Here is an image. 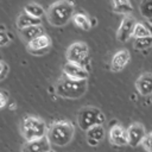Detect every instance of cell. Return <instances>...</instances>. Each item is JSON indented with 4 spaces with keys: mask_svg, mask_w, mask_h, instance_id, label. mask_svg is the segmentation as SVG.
Returning <instances> with one entry per match:
<instances>
[{
    "mask_svg": "<svg viewBox=\"0 0 152 152\" xmlns=\"http://www.w3.org/2000/svg\"><path fill=\"white\" fill-rule=\"evenodd\" d=\"M75 135V127L69 121H56L48 129V139L52 145L65 146L71 142Z\"/></svg>",
    "mask_w": 152,
    "mask_h": 152,
    "instance_id": "obj_1",
    "label": "cell"
},
{
    "mask_svg": "<svg viewBox=\"0 0 152 152\" xmlns=\"http://www.w3.org/2000/svg\"><path fill=\"white\" fill-rule=\"evenodd\" d=\"M87 80H71L63 76L56 84V94L63 99H80L87 91Z\"/></svg>",
    "mask_w": 152,
    "mask_h": 152,
    "instance_id": "obj_2",
    "label": "cell"
},
{
    "mask_svg": "<svg viewBox=\"0 0 152 152\" xmlns=\"http://www.w3.org/2000/svg\"><path fill=\"white\" fill-rule=\"evenodd\" d=\"M74 5L68 0H61L50 6L48 20L53 26H64L74 17Z\"/></svg>",
    "mask_w": 152,
    "mask_h": 152,
    "instance_id": "obj_3",
    "label": "cell"
},
{
    "mask_svg": "<svg viewBox=\"0 0 152 152\" xmlns=\"http://www.w3.org/2000/svg\"><path fill=\"white\" fill-rule=\"evenodd\" d=\"M21 133L26 141H31L34 139H39L46 137V125L45 122L34 116H26L21 122Z\"/></svg>",
    "mask_w": 152,
    "mask_h": 152,
    "instance_id": "obj_4",
    "label": "cell"
},
{
    "mask_svg": "<svg viewBox=\"0 0 152 152\" xmlns=\"http://www.w3.org/2000/svg\"><path fill=\"white\" fill-rule=\"evenodd\" d=\"M106 121L104 114L95 107H84L78 112L77 124L82 131H88L94 126L102 125Z\"/></svg>",
    "mask_w": 152,
    "mask_h": 152,
    "instance_id": "obj_5",
    "label": "cell"
},
{
    "mask_svg": "<svg viewBox=\"0 0 152 152\" xmlns=\"http://www.w3.org/2000/svg\"><path fill=\"white\" fill-rule=\"evenodd\" d=\"M88 53H89L88 45L82 42H76L68 48L66 59H68V62L77 63V64H81L84 66V62L88 59Z\"/></svg>",
    "mask_w": 152,
    "mask_h": 152,
    "instance_id": "obj_6",
    "label": "cell"
},
{
    "mask_svg": "<svg viewBox=\"0 0 152 152\" xmlns=\"http://www.w3.org/2000/svg\"><path fill=\"white\" fill-rule=\"evenodd\" d=\"M135 24H137V21L132 15H125L124 19L121 20L120 26H119L118 32H116L118 40L121 42V43L127 42L133 36V31H134Z\"/></svg>",
    "mask_w": 152,
    "mask_h": 152,
    "instance_id": "obj_7",
    "label": "cell"
},
{
    "mask_svg": "<svg viewBox=\"0 0 152 152\" xmlns=\"http://www.w3.org/2000/svg\"><path fill=\"white\" fill-rule=\"evenodd\" d=\"M63 74L71 80H87L89 75L88 70L83 65L72 62H66L63 65Z\"/></svg>",
    "mask_w": 152,
    "mask_h": 152,
    "instance_id": "obj_8",
    "label": "cell"
},
{
    "mask_svg": "<svg viewBox=\"0 0 152 152\" xmlns=\"http://www.w3.org/2000/svg\"><path fill=\"white\" fill-rule=\"evenodd\" d=\"M127 134H128V145H131L132 147H137L138 145L142 144L146 137L145 127L139 122H134L128 127Z\"/></svg>",
    "mask_w": 152,
    "mask_h": 152,
    "instance_id": "obj_9",
    "label": "cell"
},
{
    "mask_svg": "<svg viewBox=\"0 0 152 152\" xmlns=\"http://www.w3.org/2000/svg\"><path fill=\"white\" fill-rule=\"evenodd\" d=\"M50 46H51V38L48 34H43L33 39L32 42L27 43L28 51L33 55H44L49 51Z\"/></svg>",
    "mask_w": 152,
    "mask_h": 152,
    "instance_id": "obj_10",
    "label": "cell"
},
{
    "mask_svg": "<svg viewBox=\"0 0 152 152\" xmlns=\"http://www.w3.org/2000/svg\"><path fill=\"white\" fill-rule=\"evenodd\" d=\"M50 145L51 142L49 141L48 137H43L39 139L26 141L21 147V152H49L51 151Z\"/></svg>",
    "mask_w": 152,
    "mask_h": 152,
    "instance_id": "obj_11",
    "label": "cell"
},
{
    "mask_svg": "<svg viewBox=\"0 0 152 152\" xmlns=\"http://www.w3.org/2000/svg\"><path fill=\"white\" fill-rule=\"evenodd\" d=\"M109 141L116 146L128 145V134L127 129H125L120 125H114L109 129Z\"/></svg>",
    "mask_w": 152,
    "mask_h": 152,
    "instance_id": "obj_12",
    "label": "cell"
},
{
    "mask_svg": "<svg viewBox=\"0 0 152 152\" xmlns=\"http://www.w3.org/2000/svg\"><path fill=\"white\" fill-rule=\"evenodd\" d=\"M131 59V55L127 50H119L118 52L114 53V56L112 57V62H110V69L115 72L121 71L122 69H125V66L128 64Z\"/></svg>",
    "mask_w": 152,
    "mask_h": 152,
    "instance_id": "obj_13",
    "label": "cell"
},
{
    "mask_svg": "<svg viewBox=\"0 0 152 152\" xmlns=\"http://www.w3.org/2000/svg\"><path fill=\"white\" fill-rule=\"evenodd\" d=\"M135 88L138 93L142 96L152 95V74L144 72L135 81Z\"/></svg>",
    "mask_w": 152,
    "mask_h": 152,
    "instance_id": "obj_14",
    "label": "cell"
},
{
    "mask_svg": "<svg viewBox=\"0 0 152 152\" xmlns=\"http://www.w3.org/2000/svg\"><path fill=\"white\" fill-rule=\"evenodd\" d=\"M20 34H21V37L27 43H30L33 39L43 36L44 34V28H43L42 25H34V26H30V27H26V28L20 30Z\"/></svg>",
    "mask_w": 152,
    "mask_h": 152,
    "instance_id": "obj_15",
    "label": "cell"
},
{
    "mask_svg": "<svg viewBox=\"0 0 152 152\" xmlns=\"http://www.w3.org/2000/svg\"><path fill=\"white\" fill-rule=\"evenodd\" d=\"M34 25H42V19L39 18H34L27 13H21L18 19H17V26L23 30V28H26V27H30V26H34Z\"/></svg>",
    "mask_w": 152,
    "mask_h": 152,
    "instance_id": "obj_16",
    "label": "cell"
},
{
    "mask_svg": "<svg viewBox=\"0 0 152 152\" xmlns=\"http://www.w3.org/2000/svg\"><path fill=\"white\" fill-rule=\"evenodd\" d=\"M72 20H74V24H75L77 27L82 28V30L88 31V30H90V28L93 27V25H91V18H89V17H88L87 14H84V13L78 12V13L74 14Z\"/></svg>",
    "mask_w": 152,
    "mask_h": 152,
    "instance_id": "obj_17",
    "label": "cell"
},
{
    "mask_svg": "<svg viewBox=\"0 0 152 152\" xmlns=\"http://www.w3.org/2000/svg\"><path fill=\"white\" fill-rule=\"evenodd\" d=\"M113 10L116 13L128 15L133 11V7L129 0H113Z\"/></svg>",
    "mask_w": 152,
    "mask_h": 152,
    "instance_id": "obj_18",
    "label": "cell"
},
{
    "mask_svg": "<svg viewBox=\"0 0 152 152\" xmlns=\"http://www.w3.org/2000/svg\"><path fill=\"white\" fill-rule=\"evenodd\" d=\"M104 128L102 125H97L91 127L90 129L87 131V139H93L97 142H100L103 138H104Z\"/></svg>",
    "mask_w": 152,
    "mask_h": 152,
    "instance_id": "obj_19",
    "label": "cell"
},
{
    "mask_svg": "<svg viewBox=\"0 0 152 152\" xmlns=\"http://www.w3.org/2000/svg\"><path fill=\"white\" fill-rule=\"evenodd\" d=\"M24 12L27 13V14H30V15H32V17H34V18H39V19H40V18L44 15V13H45L44 8H43L40 5L34 4V2H30V4L25 5Z\"/></svg>",
    "mask_w": 152,
    "mask_h": 152,
    "instance_id": "obj_20",
    "label": "cell"
},
{
    "mask_svg": "<svg viewBox=\"0 0 152 152\" xmlns=\"http://www.w3.org/2000/svg\"><path fill=\"white\" fill-rule=\"evenodd\" d=\"M152 33L150 32V30L147 28L146 24H142V23H137L135 24V27H134V31H133V37L134 39L135 38H145V37H151Z\"/></svg>",
    "mask_w": 152,
    "mask_h": 152,
    "instance_id": "obj_21",
    "label": "cell"
},
{
    "mask_svg": "<svg viewBox=\"0 0 152 152\" xmlns=\"http://www.w3.org/2000/svg\"><path fill=\"white\" fill-rule=\"evenodd\" d=\"M140 13L144 18L152 20V0H142L140 2Z\"/></svg>",
    "mask_w": 152,
    "mask_h": 152,
    "instance_id": "obj_22",
    "label": "cell"
},
{
    "mask_svg": "<svg viewBox=\"0 0 152 152\" xmlns=\"http://www.w3.org/2000/svg\"><path fill=\"white\" fill-rule=\"evenodd\" d=\"M152 46V36L145 38H135L134 39V48L138 50H145Z\"/></svg>",
    "mask_w": 152,
    "mask_h": 152,
    "instance_id": "obj_23",
    "label": "cell"
},
{
    "mask_svg": "<svg viewBox=\"0 0 152 152\" xmlns=\"http://www.w3.org/2000/svg\"><path fill=\"white\" fill-rule=\"evenodd\" d=\"M141 145L144 146V148L147 152H152V132L148 133V134H146V137H145V139H144V141H142Z\"/></svg>",
    "mask_w": 152,
    "mask_h": 152,
    "instance_id": "obj_24",
    "label": "cell"
},
{
    "mask_svg": "<svg viewBox=\"0 0 152 152\" xmlns=\"http://www.w3.org/2000/svg\"><path fill=\"white\" fill-rule=\"evenodd\" d=\"M8 103V94L5 90H0V109L5 108Z\"/></svg>",
    "mask_w": 152,
    "mask_h": 152,
    "instance_id": "obj_25",
    "label": "cell"
},
{
    "mask_svg": "<svg viewBox=\"0 0 152 152\" xmlns=\"http://www.w3.org/2000/svg\"><path fill=\"white\" fill-rule=\"evenodd\" d=\"M7 74H8V65L5 62L0 61V81L4 80L7 76Z\"/></svg>",
    "mask_w": 152,
    "mask_h": 152,
    "instance_id": "obj_26",
    "label": "cell"
},
{
    "mask_svg": "<svg viewBox=\"0 0 152 152\" xmlns=\"http://www.w3.org/2000/svg\"><path fill=\"white\" fill-rule=\"evenodd\" d=\"M11 38L8 37V34L4 31H0V46H6L7 44H10Z\"/></svg>",
    "mask_w": 152,
    "mask_h": 152,
    "instance_id": "obj_27",
    "label": "cell"
},
{
    "mask_svg": "<svg viewBox=\"0 0 152 152\" xmlns=\"http://www.w3.org/2000/svg\"><path fill=\"white\" fill-rule=\"evenodd\" d=\"M88 140V144L90 145V146H96L99 142L97 141H95V140H93V139H87Z\"/></svg>",
    "mask_w": 152,
    "mask_h": 152,
    "instance_id": "obj_28",
    "label": "cell"
},
{
    "mask_svg": "<svg viewBox=\"0 0 152 152\" xmlns=\"http://www.w3.org/2000/svg\"><path fill=\"white\" fill-rule=\"evenodd\" d=\"M49 152H53V151H49Z\"/></svg>",
    "mask_w": 152,
    "mask_h": 152,
    "instance_id": "obj_29",
    "label": "cell"
}]
</instances>
